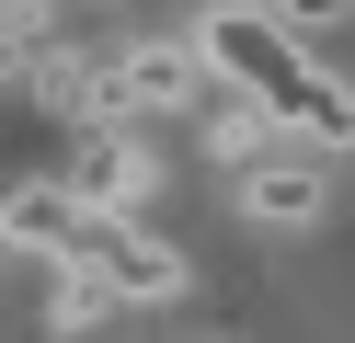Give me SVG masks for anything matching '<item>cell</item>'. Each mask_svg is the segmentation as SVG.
Returning <instances> with one entry per match:
<instances>
[{
  "label": "cell",
  "mask_w": 355,
  "mask_h": 343,
  "mask_svg": "<svg viewBox=\"0 0 355 343\" xmlns=\"http://www.w3.org/2000/svg\"><path fill=\"white\" fill-rule=\"evenodd\" d=\"M80 263L103 274V286L126 297V309H161V297H184L195 286V263L161 240L149 218H92V240H80Z\"/></svg>",
  "instance_id": "cell-4"
},
{
  "label": "cell",
  "mask_w": 355,
  "mask_h": 343,
  "mask_svg": "<svg viewBox=\"0 0 355 343\" xmlns=\"http://www.w3.org/2000/svg\"><path fill=\"white\" fill-rule=\"evenodd\" d=\"M58 183H69L92 218H138V206H149V183H161V149H149L138 126H69Z\"/></svg>",
  "instance_id": "cell-3"
},
{
  "label": "cell",
  "mask_w": 355,
  "mask_h": 343,
  "mask_svg": "<svg viewBox=\"0 0 355 343\" xmlns=\"http://www.w3.org/2000/svg\"><path fill=\"white\" fill-rule=\"evenodd\" d=\"M24 23H35L24 0H0V58H12V46H24Z\"/></svg>",
  "instance_id": "cell-10"
},
{
  "label": "cell",
  "mask_w": 355,
  "mask_h": 343,
  "mask_svg": "<svg viewBox=\"0 0 355 343\" xmlns=\"http://www.w3.org/2000/svg\"><path fill=\"white\" fill-rule=\"evenodd\" d=\"M207 149H218V172H263V160H275L286 149V126H275V114H252V103H241V91H218V103H207Z\"/></svg>",
  "instance_id": "cell-7"
},
{
  "label": "cell",
  "mask_w": 355,
  "mask_h": 343,
  "mask_svg": "<svg viewBox=\"0 0 355 343\" xmlns=\"http://www.w3.org/2000/svg\"><path fill=\"white\" fill-rule=\"evenodd\" d=\"M195 58H207L218 91H241L252 114H275L298 149H321V160L355 149V80L321 58V46L275 35L252 0H207V12H195Z\"/></svg>",
  "instance_id": "cell-1"
},
{
  "label": "cell",
  "mask_w": 355,
  "mask_h": 343,
  "mask_svg": "<svg viewBox=\"0 0 355 343\" xmlns=\"http://www.w3.org/2000/svg\"><path fill=\"white\" fill-rule=\"evenodd\" d=\"M218 103L207 58H195V35H149L126 46V58H103V126H138V114H195Z\"/></svg>",
  "instance_id": "cell-2"
},
{
  "label": "cell",
  "mask_w": 355,
  "mask_h": 343,
  "mask_svg": "<svg viewBox=\"0 0 355 343\" xmlns=\"http://www.w3.org/2000/svg\"><path fill=\"white\" fill-rule=\"evenodd\" d=\"M115 309H126V297L103 286L92 263H58V297H46V320H58V332H92V320H115Z\"/></svg>",
  "instance_id": "cell-8"
},
{
  "label": "cell",
  "mask_w": 355,
  "mask_h": 343,
  "mask_svg": "<svg viewBox=\"0 0 355 343\" xmlns=\"http://www.w3.org/2000/svg\"><path fill=\"white\" fill-rule=\"evenodd\" d=\"M241 218H252V229H321V218H332V172H321V149H298V137H286L263 172H241Z\"/></svg>",
  "instance_id": "cell-5"
},
{
  "label": "cell",
  "mask_w": 355,
  "mask_h": 343,
  "mask_svg": "<svg viewBox=\"0 0 355 343\" xmlns=\"http://www.w3.org/2000/svg\"><path fill=\"white\" fill-rule=\"evenodd\" d=\"M0 240L12 252H46V263H80V240H92V206L69 195V183H12V195H0Z\"/></svg>",
  "instance_id": "cell-6"
},
{
  "label": "cell",
  "mask_w": 355,
  "mask_h": 343,
  "mask_svg": "<svg viewBox=\"0 0 355 343\" xmlns=\"http://www.w3.org/2000/svg\"><path fill=\"white\" fill-rule=\"evenodd\" d=\"M252 12L275 23V35H298V46H332V35L355 23V0H252Z\"/></svg>",
  "instance_id": "cell-9"
}]
</instances>
